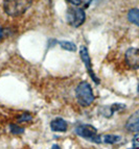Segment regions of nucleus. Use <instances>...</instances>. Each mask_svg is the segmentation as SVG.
<instances>
[{
  "label": "nucleus",
  "instance_id": "1",
  "mask_svg": "<svg viewBox=\"0 0 139 149\" xmlns=\"http://www.w3.org/2000/svg\"><path fill=\"white\" fill-rule=\"evenodd\" d=\"M32 4V0H4L3 10L11 17H19L27 12Z\"/></svg>",
  "mask_w": 139,
  "mask_h": 149
},
{
  "label": "nucleus",
  "instance_id": "2",
  "mask_svg": "<svg viewBox=\"0 0 139 149\" xmlns=\"http://www.w3.org/2000/svg\"><path fill=\"white\" fill-rule=\"evenodd\" d=\"M75 96H77L79 103L82 107H89V105H91V103L94 101L95 98L91 86L86 81L79 84V86L75 89Z\"/></svg>",
  "mask_w": 139,
  "mask_h": 149
},
{
  "label": "nucleus",
  "instance_id": "3",
  "mask_svg": "<svg viewBox=\"0 0 139 149\" xmlns=\"http://www.w3.org/2000/svg\"><path fill=\"white\" fill-rule=\"evenodd\" d=\"M74 132L79 137L84 138V139L88 140L90 142H93V143H96V144H100L102 142L100 134H97V129L90 124L79 125V126L75 127Z\"/></svg>",
  "mask_w": 139,
  "mask_h": 149
},
{
  "label": "nucleus",
  "instance_id": "4",
  "mask_svg": "<svg viewBox=\"0 0 139 149\" xmlns=\"http://www.w3.org/2000/svg\"><path fill=\"white\" fill-rule=\"evenodd\" d=\"M67 22L72 27H79L86 20V14L83 8H69L66 14Z\"/></svg>",
  "mask_w": 139,
  "mask_h": 149
},
{
  "label": "nucleus",
  "instance_id": "5",
  "mask_svg": "<svg viewBox=\"0 0 139 149\" xmlns=\"http://www.w3.org/2000/svg\"><path fill=\"white\" fill-rule=\"evenodd\" d=\"M79 55H81V60H82V62L84 63L85 66H86V69H87L90 77H91V79L93 80L96 85H99V84H100V79L96 76L95 72L93 71V68H92V64H91V58H90V55H89V52H88L87 47H85V46H82V47H81V49H79Z\"/></svg>",
  "mask_w": 139,
  "mask_h": 149
},
{
  "label": "nucleus",
  "instance_id": "6",
  "mask_svg": "<svg viewBox=\"0 0 139 149\" xmlns=\"http://www.w3.org/2000/svg\"><path fill=\"white\" fill-rule=\"evenodd\" d=\"M124 60L131 69H139V48H129L124 53Z\"/></svg>",
  "mask_w": 139,
  "mask_h": 149
},
{
  "label": "nucleus",
  "instance_id": "7",
  "mask_svg": "<svg viewBox=\"0 0 139 149\" xmlns=\"http://www.w3.org/2000/svg\"><path fill=\"white\" fill-rule=\"evenodd\" d=\"M126 128L131 132H139V111L130 116L126 123Z\"/></svg>",
  "mask_w": 139,
  "mask_h": 149
},
{
  "label": "nucleus",
  "instance_id": "8",
  "mask_svg": "<svg viewBox=\"0 0 139 149\" xmlns=\"http://www.w3.org/2000/svg\"><path fill=\"white\" fill-rule=\"evenodd\" d=\"M126 109V105H124V104L115 103V104L109 105V107H100V111H99V113H100V114H102L105 118H110L115 112H118V111H121V109Z\"/></svg>",
  "mask_w": 139,
  "mask_h": 149
},
{
  "label": "nucleus",
  "instance_id": "9",
  "mask_svg": "<svg viewBox=\"0 0 139 149\" xmlns=\"http://www.w3.org/2000/svg\"><path fill=\"white\" fill-rule=\"evenodd\" d=\"M50 128H51L52 132H65L68 128L67 122L62 118H57V119L52 120L50 122Z\"/></svg>",
  "mask_w": 139,
  "mask_h": 149
},
{
  "label": "nucleus",
  "instance_id": "10",
  "mask_svg": "<svg viewBox=\"0 0 139 149\" xmlns=\"http://www.w3.org/2000/svg\"><path fill=\"white\" fill-rule=\"evenodd\" d=\"M128 20L139 27V10L138 8H131L128 13Z\"/></svg>",
  "mask_w": 139,
  "mask_h": 149
},
{
  "label": "nucleus",
  "instance_id": "11",
  "mask_svg": "<svg viewBox=\"0 0 139 149\" xmlns=\"http://www.w3.org/2000/svg\"><path fill=\"white\" fill-rule=\"evenodd\" d=\"M121 140L120 136H116V134H105L102 137V142L106 144H115L118 143Z\"/></svg>",
  "mask_w": 139,
  "mask_h": 149
},
{
  "label": "nucleus",
  "instance_id": "12",
  "mask_svg": "<svg viewBox=\"0 0 139 149\" xmlns=\"http://www.w3.org/2000/svg\"><path fill=\"white\" fill-rule=\"evenodd\" d=\"M59 44L61 45V47L63 49L70 51V52H74L75 50H77V45L74 43L69 42V41H59Z\"/></svg>",
  "mask_w": 139,
  "mask_h": 149
},
{
  "label": "nucleus",
  "instance_id": "13",
  "mask_svg": "<svg viewBox=\"0 0 139 149\" xmlns=\"http://www.w3.org/2000/svg\"><path fill=\"white\" fill-rule=\"evenodd\" d=\"M10 132H11V134H24V128H23V127H20L19 125L11 123Z\"/></svg>",
  "mask_w": 139,
  "mask_h": 149
},
{
  "label": "nucleus",
  "instance_id": "14",
  "mask_svg": "<svg viewBox=\"0 0 139 149\" xmlns=\"http://www.w3.org/2000/svg\"><path fill=\"white\" fill-rule=\"evenodd\" d=\"M32 120V116L30 114H28V113H24L23 115H21V116H19L18 117V121L19 122H29Z\"/></svg>",
  "mask_w": 139,
  "mask_h": 149
},
{
  "label": "nucleus",
  "instance_id": "15",
  "mask_svg": "<svg viewBox=\"0 0 139 149\" xmlns=\"http://www.w3.org/2000/svg\"><path fill=\"white\" fill-rule=\"evenodd\" d=\"M132 146L134 149H139V132H137L132 139Z\"/></svg>",
  "mask_w": 139,
  "mask_h": 149
},
{
  "label": "nucleus",
  "instance_id": "16",
  "mask_svg": "<svg viewBox=\"0 0 139 149\" xmlns=\"http://www.w3.org/2000/svg\"><path fill=\"white\" fill-rule=\"evenodd\" d=\"M68 2L71 3V4L73 5H79V4H82V0H67Z\"/></svg>",
  "mask_w": 139,
  "mask_h": 149
},
{
  "label": "nucleus",
  "instance_id": "17",
  "mask_svg": "<svg viewBox=\"0 0 139 149\" xmlns=\"http://www.w3.org/2000/svg\"><path fill=\"white\" fill-rule=\"evenodd\" d=\"M3 37H4V29L2 27H0V41L2 40Z\"/></svg>",
  "mask_w": 139,
  "mask_h": 149
},
{
  "label": "nucleus",
  "instance_id": "18",
  "mask_svg": "<svg viewBox=\"0 0 139 149\" xmlns=\"http://www.w3.org/2000/svg\"><path fill=\"white\" fill-rule=\"evenodd\" d=\"M83 1L85 2V6L87 8V6H89V4L93 1V0H83Z\"/></svg>",
  "mask_w": 139,
  "mask_h": 149
},
{
  "label": "nucleus",
  "instance_id": "19",
  "mask_svg": "<svg viewBox=\"0 0 139 149\" xmlns=\"http://www.w3.org/2000/svg\"><path fill=\"white\" fill-rule=\"evenodd\" d=\"M51 149H61V148H60V146H58L57 144H55V145H52Z\"/></svg>",
  "mask_w": 139,
  "mask_h": 149
},
{
  "label": "nucleus",
  "instance_id": "20",
  "mask_svg": "<svg viewBox=\"0 0 139 149\" xmlns=\"http://www.w3.org/2000/svg\"><path fill=\"white\" fill-rule=\"evenodd\" d=\"M137 92H138V95H139V85H138V88H137Z\"/></svg>",
  "mask_w": 139,
  "mask_h": 149
},
{
  "label": "nucleus",
  "instance_id": "21",
  "mask_svg": "<svg viewBox=\"0 0 139 149\" xmlns=\"http://www.w3.org/2000/svg\"><path fill=\"white\" fill-rule=\"evenodd\" d=\"M132 149H134V148H132Z\"/></svg>",
  "mask_w": 139,
  "mask_h": 149
}]
</instances>
